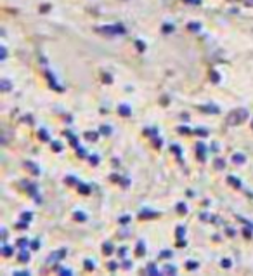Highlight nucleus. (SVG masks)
<instances>
[{
	"label": "nucleus",
	"mask_w": 253,
	"mask_h": 276,
	"mask_svg": "<svg viewBox=\"0 0 253 276\" xmlns=\"http://www.w3.org/2000/svg\"><path fill=\"white\" fill-rule=\"evenodd\" d=\"M248 119V109L246 108H238V109H232V111L227 115L226 124L229 127H236V125H241L244 124Z\"/></svg>",
	"instance_id": "1"
},
{
	"label": "nucleus",
	"mask_w": 253,
	"mask_h": 276,
	"mask_svg": "<svg viewBox=\"0 0 253 276\" xmlns=\"http://www.w3.org/2000/svg\"><path fill=\"white\" fill-rule=\"evenodd\" d=\"M96 31H97V33L111 35V36H115V35H125L126 33V30H125L123 24H106V26H97Z\"/></svg>",
	"instance_id": "2"
},
{
	"label": "nucleus",
	"mask_w": 253,
	"mask_h": 276,
	"mask_svg": "<svg viewBox=\"0 0 253 276\" xmlns=\"http://www.w3.org/2000/svg\"><path fill=\"white\" fill-rule=\"evenodd\" d=\"M46 76H47V80H49V84H51V87H52V89H58V91H61V87H59L58 80L54 78V75H52L51 71H46Z\"/></svg>",
	"instance_id": "3"
},
{
	"label": "nucleus",
	"mask_w": 253,
	"mask_h": 276,
	"mask_svg": "<svg viewBox=\"0 0 253 276\" xmlns=\"http://www.w3.org/2000/svg\"><path fill=\"white\" fill-rule=\"evenodd\" d=\"M118 113H120L121 116H130L132 115V109H130L129 104H120V106H118Z\"/></svg>",
	"instance_id": "4"
},
{
	"label": "nucleus",
	"mask_w": 253,
	"mask_h": 276,
	"mask_svg": "<svg viewBox=\"0 0 253 276\" xmlns=\"http://www.w3.org/2000/svg\"><path fill=\"white\" fill-rule=\"evenodd\" d=\"M24 165H26V167L30 169V172L33 174V176H40V167L36 164H33V162H26Z\"/></svg>",
	"instance_id": "5"
},
{
	"label": "nucleus",
	"mask_w": 253,
	"mask_h": 276,
	"mask_svg": "<svg viewBox=\"0 0 253 276\" xmlns=\"http://www.w3.org/2000/svg\"><path fill=\"white\" fill-rule=\"evenodd\" d=\"M83 137H85L87 141H91V143H96V141L99 139V134L94 132V131H89V132H85V134H83Z\"/></svg>",
	"instance_id": "6"
},
{
	"label": "nucleus",
	"mask_w": 253,
	"mask_h": 276,
	"mask_svg": "<svg viewBox=\"0 0 253 276\" xmlns=\"http://www.w3.org/2000/svg\"><path fill=\"white\" fill-rule=\"evenodd\" d=\"M201 111H206V113H212V115H217L219 113V108L214 106V104H206V106H199Z\"/></svg>",
	"instance_id": "7"
},
{
	"label": "nucleus",
	"mask_w": 253,
	"mask_h": 276,
	"mask_svg": "<svg viewBox=\"0 0 253 276\" xmlns=\"http://www.w3.org/2000/svg\"><path fill=\"white\" fill-rule=\"evenodd\" d=\"M26 189H28V193H30L31 196H33L36 202H40V200H38V191H36V186H35V184H31V182H28Z\"/></svg>",
	"instance_id": "8"
},
{
	"label": "nucleus",
	"mask_w": 253,
	"mask_h": 276,
	"mask_svg": "<svg viewBox=\"0 0 253 276\" xmlns=\"http://www.w3.org/2000/svg\"><path fill=\"white\" fill-rule=\"evenodd\" d=\"M64 255H66V250H59L58 254H52L51 257H49V262H58V261H61V259L64 257Z\"/></svg>",
	"instance_id": "9"
},
{
	"label": "nucleus",
	"mask_w": 253,
	"mask_h": 276,
	"mask_svg": "<svg viewBox=\"0 0 253 276\" xmlns=\"http://www.w3.org/2000/svg\"><path fill=\"white\" fill-rule=\"evenodd\" d=\"M156 216H158V214L153 212V210H142V212L139 214V219H153Z\"/></svg>",
	"instance_id": "10"
},
{
	"label": "nucleus",
	"mask_w": 253,
	"mask_h": 276,
	"mask_svg": "<svg viewBox=\"0 0 253 276\" xmlns=\"http://www.w3.org/2000/svg\"><path fill=\"white\" fill-rule=\"evenodd\" d=\"M18 261L19 262H28V261H30V252H28L26 249H23L18 255Z\"/></svg>",
	"instance_id": "11"
},
{
	"label": "nucleus",
	"mask_w": 253,
	"mask_h": 276,
	"mask_svg": "<svg viewBox=\"0 0 253 276\" xmlns=\"http://www.w3.org/2000/svg\"><path fill=\"white\" fill-rule=\"evenodd\" d=\"M196 149H198V158H199V160H205V153H206L205 144L198 143V144H196Z\"/></svg>",
	"instance_id": "12"
},
{
	"label": "nucleus",
	"mask_w": 253,
	"mask_h": 276,
	"mask_svg": "<svg viewBox=\"0 0 253 276\" xmlns=\"http://www.w3.org/2000/svg\"><path fill=\"white\" fill-rule=\"evenodd\" d=\"M113 250H115V247H113L111 242H104L103 243V254L109 255V254H113Z\"/></svg>",
	"instance_id": "13"
},
{
	"label": "nucleus",
	"mask_w": 253,
	"mask_h": 276,
	"mask_svg": "<svg viewBox=\"0 0 253 276\" xmlns=\"http://www.w3.org/2000/svg\"><path fill=\"white\" fill-rule=\"evenodd\" d=\"M227 182H229V184L232 186V188H241V181L238 179V177H234V176H229L227 177Z\"/></svg>",
	"instance_id": "14"
},
{
	"label": "nucleus",
	"mask_w": 253,
	"mask_h": 276,
	"mask_svg": "<svg viewBox=\"0 0 253 276\" xmlns=\"http://www.w3.org/2000/svg\"><path fill=\"white\" fill-rule=\"evenodd\" d=\"M187 30L193 31V33H196V31L201 30V23H198V21H191L189 24H187Z\"/></svg>",
	"instance_id": "15"
},
{
	"label": "nucleus",
	"mask_w": 253,
	"mask_h": 276,
	"mask_svg": "<svg viewBox=\"0 0 253 276\" xmlns=\"http://www.w3.org/2000/svg\"><path fill=\"white\" fill-rule=\"evenodd\" d=\"M12 89V84L9 82V80H0V91H4V92H9Z\"/></svg>",
	"instance_id": "16"
},
{
	"label": "nucleus",
	"mask_w": 253,
	"mask_h": 276,
	"mask_svg": "<svg viewBox=\"0 0 253 276\" xmlns=\"http://www.w3.org/2000/svg\"><path fill=\"white\" fill-rule=\"evenodd\" d=\"M244 160H246V158H244L241 153H236L234 156H232V162H234L236 165H243L244 164Z\"/></svg>",
	"instance_id": "17"
},
{
	"label": "nucleus",
	"mask_w": 253,
	"mask_h": 276,
	"mask_svg": "<svg viewBox=\"0 0 253 276\" xmlns=\"http://www.w3.org/2000/svg\"><path fill=\"white\" fill-rule=\"evenodd\" d=\"M163 273H165V274H175V273H177V267L172 266V264H166L165 267H163Z\"/></svg>",
	"instance_id": "18"
},
{
	"label": "nucleus",
	"mask_w": 253,
	"mask_h": 276,
	"mask_svg": "<svg viewBox=\"0 0 253 276\" xmlns=\"http://www.w3.org/2000/svg\"><path fill=\"white\" fill-rule=\"evenodd\" d=\"M146 273H148V274H160V271L156 269V266H154V264H148V267H146Z\"/></svg>",
	"instance_id": "19"
},
{
	"label": "nucleus",
	"mask_w": 253,
	"mask_h": 276,
	"mask_svg": "<svg viewBox=\"0 0 253 276\" xmlns=\"http://www.w3.org/2000/svg\"><path fill=\"white\" fill-rule=\"evenodd\" d=\"M210 80H212V84H219L220 82V75L217 71H210Z\"/></svg>",
	"instance_id": "20"
},
{
	"label": "nucleus",
	"mask_w": 253,
	"mask_h": 276,
	"mask_svg": "<svg viewBox=\"0 0 253 276\" xmlns=\"http://www.w3.org/2000/svg\"><path fill=\"white\" fill-rule=\"evenodd\" d=\"M214 165H215V169H217V170H222L224 167H226V162H224L222 158H217V160L214 162Z\"/></svg>",
	"instance_id": "21"
},
{
	"label": "nucleus",
	"mask_w": 253,
	"mask_h": 276,
	"mask_svg": "<svg viewBox=\"0 0 253 276\" xmlns=\"http://www.w3.org/2000/svg\"><path fill=\"white\" fill-rule=\"evenodd\" d=\"M73 219H75V221L83 222V221H87V216H85V214H81V212H75V214H73Z\"/></svg>",
	"instance_id": "22"
},
{
	"label": "nucleus",
	"mask_w": 253,
	"mask_h": 276,
	"mask_svg": "<svg viewBox=\"0 0 253 276\" xmlns=\"http://www.w3.org/2000/svg\"><path fill=\"white\" fill-rule=\"evenodd\" d=\"M66 136H68V139H69V143H71L73 146H75V148H78V141H76V137L75 136H73V134L71 132H66Z\"/></svg>",
	"instance_id": "23"
},
{
	"label": "nucleus",
	"mask_w": 253,
	"mask_h": 276,
	"mask_svg": "<svg viewBox=\"0 0 253 276\" xmlns=\"http://www.w3.org/2000/svg\"><path fill=\"white\" fill-rule=\"evenodd\" d=\"M144 254H146V250H144V242H139V243H137V255H139V257H142Z\"/></svg>",
	"instance_id": "24"
},
{
	"label": "nucleus",
	"mask_w": 253,
	"mask_h": 276,
	"mask_svg": "<svg viewBox=\"0 0 253 276\" xmlns=\"http://www.w3.org/2000/svg\"><path fill=\"white\" fill-rule=\"evenodd\" d=\"M175 233H177V238H179V240H182V238H184V234H186V228H184V226H179Z\"/></svg>",
	"instance_id": "25"
},
{
	"label": "nucleus",
	"mask_w": 253,
	"mask_h": 276,
	"mask_svg": "<svg viewBox=\"0 0 253 276\" xmlns=\"http://www.w3.org/2000/svg\"><path fill=\"white\" fill-rule=\"evenodd\" d=\"M161 31H163V33H172V31H174V24H163Z\"/></svg>",
	"instance_id": "26"
},
{
	"label": "nucleus",
	"mask_w": 253,
	"mask_h": 276,
	"mask_svg": "<svg viewBox=\"0 0 253 276\" xmlns=\"http://www.w3.org/2000/svg\"><path fill=\"white\" fill-rule=\"evenodd\" d=\"M38 136H40V139H44V141H51V137H49V132L46 131V129H42V131L38 132Z\"/></svg>",
	"instance_id": "27"
},
{
	"label": "nucleus",
	"mask_w": 253,
	"mask_h": 276,
	"mask_svg": "<svg viewBox=\"0 0 253 276\" xmlns=\"http://www.w3.org/2000/svg\"><path fill=\"white\" fill-rule=\"evenodd\" d=\"M21 219H23V221H26V222H30L31 219H33V214H31V212H23Z\"/></svg>",
	"instance_id": "28"
},
{
	"label": "nucleus",
	"mask_w": 253,
	"mask_h": 276,
	"mask_svg": "<svg viewBox=\"0 0 253 276\" xmlns=\"http://www.w3.org/2000/svg\"><path fill=\"white\" fill-rule=\"evenodd\" d=\"M2 254L6 255V257H11V255H12V249H11V247H7V245H4L2 247Z\"/></svg>",
	"instance_id": "29"
},
{
	"label": "nucleus",
	"mask_w": 253,
	"mask_h": 276,
	"mask_svg": "<svg viewBox=\"0 0 253 276\" xmlns=\"http://www.w3.org/2000/svg\"><path fill=\"white\" fill-rule=\"evenodd\" d=\"M186 267L189 271H193V269H196V267H198V262H196V261H187L186 262Z\"/></svg>",
	"instance_id": "30"
},
{
	"label": "nucleus",
	"mask_w": 253,
	"mask_h": 276,
	"mask_svg": "<svg viewBox=\"0 0 253 276\" xmlns=\"http://www.w3.org/2000/svg\"><path fill=\"white\" fill-rule=\"evenodd\" d=\"M78 189H80V193H85V194L91 193V186H87V184H80Z\"/></svg>",
	"instance_id": "31"
},
{
	"label": "nucleus",
	"mask_w": 253,
	"mask_h": 276,
	"mask_svg": "<svg viewBox=\"0 0 253 276\" xmlns=\"http://www.w3.org/2000/svg\"><path fill=\"white\" fill-rule=\"evenodd\" d=\"M177 212H179V214H187V207H186V204H177Z\"/></svg>",
	"instance_id": "32"
},
{
	"label": "nucleus",
	"mask_w": 253,
	"mask_h": 276,
	"mask_svg": "<svg viewBox=\"0 0 253 276\" xmlns=\"http://www.w3.org/2000/svg\"><path fill=\"white\" fill-rule=\"evenodd\" d=\"M194 134L196 136H208V131H205V129H194Z\"/></svg>",
	"instance_id": "33"
},
{
	"label": "nucleus",
	"mask_w": 253,
	"mask_h": 276,
	"mask_svg": "<svg viewBox=\"0 0 253 276\" xmlns=\"http://www.w3.org/2000/svg\"><path fill=\"white\" fill-rule=\"evenodd\" d=\"M101 132H103L104 136H109V134H111V127H109V125H103V127H101Z\"/></svg>",
	"instance_id": "34"
},
{
	"label": "nucleus",
	"mask_w": 253,
	"mask_h": 276,
	"mask_svg": "<svg viewBox=\"0 0 253 276\" xmlns=\"http://www.w3.org/2000/svg\"><path fill=\"white\" fill-rule=\"evenodd\" d=\"M220 264H222L224 269H229V267H231V259H222V262H220Z\"/></svg>",
	"instance_id": "35"
},
{
	"label": "nucleus",
	"mask_w": 253,
	"mask_h": 276,
	"mask_svg": "<svg viewBox=\"0 0 253 276\" xmlns=\"http://www.w3.org/2000/svg\"><path fill=\"white\" fill-rule=\"evenodd\" d=\"M18 247H19V249H26V247H28V240H26V238H21V240L18 242Z\"/></svg>",
	"instance_id": "36"
},
{
	"label": "nucleus",
	"mask_w": 253,
	"mask_h": 276,
	"mask_svg": "<svg viewBox=\"0 0 253 276\" xmlns=\"http://www.w3.org/2000/svg\"><path fill=\"white\" fill-rule=\"evenodd\" d=\"M0 59H2V61H4V59H7V49L4 47V46L0 47Z\"/></svg>",
	"instance_id": "37"
},
{
	"label": "nucleus",
	"mask_w": 253,
	"mask_h": 276,
	"mask_svg": "<svg viewBox=\"0 0 253 276\" xmlns=\"http://www.w3.org/2000/svg\"><path fill=\"white\" fill-rule=\"evenodd\" d=\"M160 257L161 259H168V257H172V252H170V250H161Z\"/></svg>",
	"instance_id": "38"
},
{
	"label": "nucleus",
	"mask_w": 253,
	"mask_h": 276,
	"mask_svg": "<svg viewBox=\"0 0 253 276\" xmlns=\"http://www.w3.org/2000/svg\"><path fill=\"white\" fill-rule=\"evenodd\" d=\"M52 149H54V151H63V144H61V143H52Z\"/></svg>",
	"instance_id": "39"
},
{
	"label": "nucleus",
	"mask_w": 253,
	"mask_h": 276,
	"mask_svg": "<svg viewBox=\"0 0 253 276\" xmlns=\"http://www.w3.org/2000/svg\"><path fill=\"white\" fill-rule=\"evenodd\" d=\"M129 222H130V216H121L120 217V224H129Z\"/></svg>",
	"instance_id": "40"
},
{
	"label": "nucleus",
	"mask_w": 253,
	"mask_h": 276,
	"mask_svg": "<svg viewBox=\"0 0 253 276\" xmlns=\"http://www.w3.org/2000/svg\"><path fill=\"white\" fill-rule=\"evenodd\" d=\"M26 228H28V222L21 219V221L18 222V229H26Z\"/></svg>",
	"instance_id": "41"
},
{
	"label": "nucleus",
	"mask_w": 253,
	"mask_h": 276,
	"mask_svg": "<svg viewBox=\"0 0 253 276\" xmlns=\"http://www.w3.org/2000/svg\"><path fill=\"white\" fill-rule=\"evenodd\" d=\"M136 47L139 49V51H144V49H146V46H144V42H142V40H137V42H136Z\"/></svg>",
	"instance_id": "42"
},
{
	"label": "nucleus",
	"mask_w": 253,
	"mask_h": 276,
	"mask_svg": "<svg viewBox=\"0 0 253 276\" xmlns=\"http://www.w3.org/2000/svg\"><path fill=\"white\" fill-rule=\"evenodd\" d=\"M76 153H78V156H80V158H85V156H87V151H85L83 148H76Z\"/></svg>",
	"instance_id": "43"
},
{
	"label": "nucleus",
	"mask_w": 253,
	"mask_h": 276,
	"mask_svg": "<svg viewBox=\"0 0 253 276\" xmlns=\"http://www.w3.org/2000/svg\"><path fill=\"white\" fill-rule=\"evenodd\" d=\"M177 132H179V134H191V129H187V127H179V129H177Z\"/></svg>",
	"instance_id": "44"
},
{
	"label": "nucleus",
	"mask_w": 253,
	"mask_h": 276,
	"mask_svg": "<svg viewBox=\"0 0 253 276\" xmlns=\"http://www.w3.org/2000/svg\"><path fill=\"white\" fill-rule=\"evenodd\" d=\"M14 276H30V271H14Z\"/></svg>",
	"instance_id": "45"
},
{
	"label": "nucleus",
	"mask_w": 253,
	"mask_h": 276,
	"mask_svg": "<svg viewBox=\"0 0 253 276\" xmlns=\"http://www.w3.org/2000/svg\"><path fill=\"white\" fill-rule=\"evenodd\" d=\"M243 234H244V236H246V238H251V231H250V226H246V228L243 229Z\"/></svg>",
	"instance_id": "46"
},
{
	"label": "nucleus",
	"mask_w": 253,
	"mask_h": 276,
	"mask_svg": "<svg viewBox=\"0 0 253 276\" xmlns=\"http://www.w3.org/2000/svg\"><path fill=\"white\" fill-rule=\"evenodd\" d=\"M89 160H91V164H92V165H97V164H99V156H96V155H92L91 158H89Z\"/></svg>",
	"instance_id": "47"
},
{
	"label": "nucleus",
	"mask_w": 253,
	"mask_h": 276,
	"mask_svg": "<svg viewBox=\"0 0 253 276\" xmlns=\"http://www.w3.org/2000/svg\"><path fill=\"white\" fill-rule=\"evenodd\" d=\"M118 255H120V257H125V255H126V247H121V249L118 250Z\"/></svg>",
	"instance_id": "48"
},
{
	"label": "nucleus",
	"mask_w": 253,
	"mask_h": 276,
	"mask_svg": "<svg viewBox=\"0 0 253 276\" xmlns=\"http://www.w3.org/2000/svg\"><path fill=\"white\" fill-rule=\"evenodd\" d=\"M85 267H87L89 271H92L94 269V262L92 261H85Z\"/></svg>",
	"instance_id": "49"
},
{
	"label": "nucleus",
	"mask_w": 253,
	"mask_h": 276,
	"mask_svg": "<svg viewBox=\"0 0 253 276\" xmlns=\"http://www.w3.org/2000/svg\"><path fill=\"white\" fill-rule=\"evenodd\" d=\"M66 182H68V184H76V177H66Z\"/></svg>",
	"instance_id": "50"
},
{
	"label": "nucleus",
	"mask_w": 253,
	"mask_h": 276,
	"mask_svg": "<svg viewBox=\"0 0 253 276\" xmlns=\"http://www.w3.org/2000/svg\"><path fill=\"white\" fill-rule=\"evenodd\" d=\"M59 274H73L71 269H59Z\"/></svg>",
	"instance_id": "51"
},
{
	"label": "nucleus",
	"mask_w": 253,
	"mask_h": 276,
	"mask_svg": "<svg viewBox=\"0 0 253 276\" xmlns=\"http://www.w3.org/2000/svg\"><path fill=\"white\" fill-rule=\"evenodd\" d=\"M108 269H109V271H115V269H116V264H115V262H108Z\"/></svg>",
	"instance_id": "52"
},
{
	"label": "nucleus",
	"mask_w": 253,
	"mask_h": 276,
	"mask_svg": "<svg viewBox=\"0 0 253 276\" xmlns=\"http://www.w3.org/2000/svg\"><path fill=\"white\" fill-rule=\"evenodd\" d=\"M186 4H196V6H199L201 4V0H184Z\"/></svg>",
	"instance_id": "53"
},
{
	"label": "nucleus",
	"mask_w": 253,
	"mask_h": 276,
	"mask_svg": "<svg viewBox=\"0 0 253 276\" xmlns=\"http://www.w3.org/2000/svg\"><path fill=\"white\" fill-rule=\"evenodd\" d=\"M121 267H125V269H130V267H132V262H130V261H125V262H123V266H121Z\"/></svg>",
	"instance_id": "54"
},
{
	"label": "nucleus",
	"mask_w": 253,
	"mask_h": 276,
	"mask_svg": "<svg viewBox=\"0 0 253 276\" xmlns=\"http://www.w3.org/2000/svg\"><path fill=\"white\" fill-rule=\"evenodd\" d=\"M172 151H175V153H179V155H181V153H182V149L179 148V146H172Z\"/></svg>",
	"instance_id": "55"
},
{
	"label": "nucleus",
	"mask_w": 253,
	"mask_h": 276,
	"mask_svg": "<svg viewBox=\"0 0 253 276\" xmlns=\"http://www.w3.org/2000/svg\"><path fill=\"white\" fill-rule=\"evenodd\" d=\"M104 82H106V84H109V82H113V78H111L109 75H104Z\"/></svg>",
	"instance_id": "56"
},
{
	"label": "nucleus",
	"mask_w": 253,
	"mask_h": 276,
	"mask_svg": "<svg viewBox=\"0 0 253 276\" xmlns=\"http://www.w3.org/2000/svg\"><path fill=\"white\" fill-rule=\"evenodd\" d=\"M38 247H40V243H38V242H33V243H31V249H33V250H36Z\"/></svg>",
	"instance_id": "57"
},
{
	"label": "nucleus",
	"mask_w": 253,
	"mask_h": 276,
	"mask_svg": "<svg viewBox=\"0 0 253 276\" xmlns=\"http://www.w3.org/2000/svg\"><path fill=\"white\" fill-rule=\"evenodd\" d=\"M146 134H151V136H156V129H153V131H151V129H148V131H146Z\"/></svg>",
	"instance_id": "58"
},
{
	"label": "nucleus",
	"mask_w": 253,
	"mask_h": 276,
	"mask_svg": "<svg viewBox=\"0 0 253 276\" xmlns=\"http://www.w3.org/2000/svg\"><path fill=\"white\" fill-rule=\"evenodd\" d=\"M6 236H7V229L2 228V240H6Z\"/></svg>",
	"instance_id": "59"
},
{
	"label": "nucleus",
	"mask_w": 253,
	"mask_h": 276,
	"mask_svg": "<svg viewBox=\"0 0 253 276\" xmlns=\"http://www.w3.org/2000/svg\"><path fill=\"white\" fill-rule=\"evenodd\" d=\"M227 234H229V236H234L236 231H234V229H227Z\"/></svg>",
	"instance_id": "60"
},
{
	"label": "nucleus",
	"mask_w": 253,
	"mask_h": 276,
	"mask_svg": "<svg viewBox=\"0 0 253 276\" xmlns=\"http://www.w3.org/2000/svg\"><path fill=\"white\" fill-rule=\"evenodd\" d=\"M154 144H156V146H161V139H158V137H156V139H154Z\"/></svg>",
	"instance_id": "61"
},
{
	"label": "nucleus",
	"mask_w": 253,
	"mask_h": 276,
	"mask_svg": "<svg viewBox=\"0 0 253 276\" xmlns=\"http://www.w3.org/2000/svg\"><path fill=\"white\" fill-rule=\"evenodd\" d=\"M246 6H253V0H246Z\"/></svg>",
	"instance_id": "62"
},
{
	"label": "nucleus",
	"mask_w": 253,
	"mask_h": 276,
	"mask_svg": "<svg viewBox=\"0 0 253 276\" xmlns=\"http://www.w3.org/2000/svg\"><path fill=\"white\" fill-rule=\"evenodd\" d=\"M248 196H251V198H253V193H250V191H248Z\"/></svg>",
	"instance_id": "63"
},
{
	"label": "nucleus",
	"mask_w": 253,
	"mask_h": 276,
	"mask_svg": "<svg viewBox=\"0 0 253 276\" xmlns=\"http://www.w3.org/2000/svg\"><path fill=\"white\" fill-rule=\"evenodd\" d=\"M251 127H253V124H251Z\"/></svg>",
	"instance_id": "64"
}]
</instances>
